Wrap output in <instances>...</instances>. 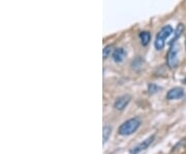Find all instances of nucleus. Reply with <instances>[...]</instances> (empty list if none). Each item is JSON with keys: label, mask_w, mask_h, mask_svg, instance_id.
Listing matches in <instances>:
<instances>
[{"label": "nucleus", "mask_w": 186, "mask_h": 154, "mask_svg": "<svg viewBox=\"0 0 186 154\" xmlns=\"http://www.w3.org/2000/svg\"><path fill=\"white\" fill-rule=\"evenodd\" d=\"M140 125H141V121L139 118H131V119L125 121L123 124H121L118 132L120 136H130L133 132L137 131Z\"/></svg>", "instance_id": "f257e3e1"}, {"label": "nucleus", "mask_w": 186, "mask_h": 154, "mask_svg": "<svg viewBox=\"0 0 186 154\" xmlns=\"http://www.w3.org/2000/svg\"><path fill=\"white\" fill-rule=\"evenodd\" d=\"M173 33V27L171 25H166L164 27H162L160 29V31L158 32L157 36L155 39V48L156 50H162L166 44V39L170 36Z\"/></svg>", "instance_id": "f03ea898"}, {"label": "nucleus", "mask_w": 186, "mask_h": 154, "mask_svg": "<svg viewBox=\"0 0 186 154\" xmlns=\"http://www.w3.org/2000/svg\"><path fill=\"white\" fill-rule=\"evenodd\" d=\"M166 63L170 68H175L178 65V47L173 46L166 56Z\"/></svg>", "instance_id": "7ed1b4c3"}, {"label": "nucleus", "mask_w": 186, "mask_h": 154, "mask_svg": "<svg viewBox=\"0 0 186 154\" xmlns=\"http://www.w3.org/2000/svg\"><path fill=\"white\" fill-rule=\"evenodd\" d=\"M154 139H155V136H154V134H153V136H151V137H149V138L146 139L145 141H143L142 143H140L138 146H135V147H133L132 149H130L129 153H130V154H139L141 151L146 150V149H147L148 147H149L150 145L153 143Z\"/></svg>", "instance_id": "20e7f679"}, {"label": "nucleus", "mask_w": 186, "mask_h": 154, "mask_svg": "<svg viewBox=\"0 0 186 154\" xmlns=\"http://www.w3.org/2000/svg\"><path fill=\"white\" fill-rule=\"evenodd\" d=\"M131 97L129 95H122L118 97L114 102V108L118 111H122L127 107V105L130 102Z\"/></svg>", "instance_id": "39448f33"}, {"label": "nucleus", "mask_w": 186, "mask_h": 154, "mask_svg": "<svg viewBox=\"0 0 186 154\" xmlns=\"http://www.w3.org/2000/svg\"><path fill=\"white\" fill-rule=\"evenodd\" d=\"M184 95V90L181 87H176L171 89L166 94V100H179V98L183 97Z\"/></svg>", "instance_id": "423d86ee"}, {"label": "nucleus", "mask_w": 186, "mask_h": 154, "mask_svg": "<svg viewBox=\"0 0 186 154\" xmlns=\"http://www.w3.org/2000/svg\"><path fill=\"white\" fill-rule=\"evenodd\" d=\"M125 56H126V53H125L124 50L122 48H119V49H116L113 53V59H114L115 62L120 63L124 60Z\"/></svg>", "instance_id": "0eeeda50"}, {"label": "nucleus", "mask_w": 186, "mask_h": 154, "mask_svg": "<svg viewBox=\"0 0 186 154\" xmlns=\"http://www.w3.org/2000/svg\"><path fill=\"white\" fill-rule=\"evenodd\" d=\"M184 28H185V27H184V25H183L182 23H180V24L177 26L176 31H175V36H174V38L171 41V44H172V45L176 43L177 39H178L179 37L181 36V35H182V33L184 32Z\"/></svg>", "instance_id": "6e6552de"}, {"label": "nucleus", "mask_w": 186, "mask_h": 154, "mask_svg": "<svg viewBox=\"0 0 186 154\" xmlns=\"http://www.w3.org/2000/svg\"><path fill=\"white\" fill-rule=\"evenodd\" d=\"M111 132H112V127L110 125H104L103 129H102V138H103V144H106L108 142V140L110 139Z\"/></svg>", "instance_id": "1a4fd4ad"}, {"label": "nucleus", "mask_w": 186, "mask_h": 154, "mask_svg": "<svg viewBox=\"0 0 186 154\" xmlns=\"http://www.w3.org/2000/svg\"><path fill=\"white\" fill-rule=\"evenodd\" d=\"M140 38H141L142 45H143V46H147L148 44L150 43V39H151V35H150V33L147 32V31H144V32H141V34H140Z\"/></svg>", "instance_id": "9d476101"}, {"label": "nucleus", "mask_w": 186, "mask_h": 154, "mask_svg": "<svg viewBox=\"0 0 186 154\" xmlns=\"http://www.w3.org/2000/svg\"><path fill=\"white\" fill-rule=\"evenodd\" d=\"M112 51H113L112 46H106V47L103 49V51H102V56H103V59H106L108 57H110Z\"/></svg>", "instance_id": "9b49d317"}, {"label": "nucleus", "mask_w": 186, "mask_h": 154, "mask_svg": "<svg viewBox=\"0 0 186 154\" xmlns=\"http://www.w3.org/2000/svg\"><path fill=\"white\" fill-rule=\"evenodd\" d=\"M148 90H149V93L150 94H154V93H156L158 90H159V88H158L156 85H154V84H151V85H149Z\"/></svg>", "instance_id": "f8f14e48"}, {"label": "nucleus", "mask_w": 186, "mask_h": 154, "mask_svg": "<svg viewBox=\"0 0 186 154\" xmlns=\"http://www.w3.org/2000/svg\"><path fill=\"white\" fill-rule=\"evenodd\" d=\"M183 83H184V84H186V77H185V79L183 80Z\"/></svg>", "instance_id": "ddd939ff"}, {"label": "nucleus", "mask_w": 186, "mask_h": 154, "mask_svg": "<svg viewBox=\"0 0 186 154\" xmlns=\"http://www.w3.org/2000/svg\"><path fill=\"white\" fill-rule=\"evenodd\" d=\"M185 49H186V39H185Z\"/></svg>", "instance_id": "4468645a"}]
</instances>
